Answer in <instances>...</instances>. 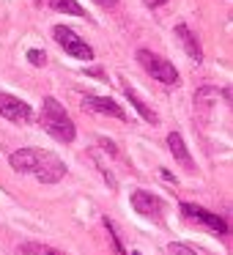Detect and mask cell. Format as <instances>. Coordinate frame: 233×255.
<instances>
[{
	"instance_id": "cell-1",
	"label": "cell",
	"mask_w": 233,
	"mask_h": 255,
	"mask_svg": "<svg viewBox=\"0 0 233 255\" xmlns=\"http://www.w3.org/2000/svg\"><path fill=\"white\" fill-rule=\"evenodd\" d=\"M39 121H41V127H44L55 140H61V143H72V140L77 137L74 121L66 116L63 105L55 99V96H47V99L41 102V116H39Z\"/></svg>"
},
{
	"instance_id": "cell-2",
	"label": "cell",
	"mask_w": 233,
	"mask_h": 255,
	"mask_svg": "<svg viewBox=\"0 0 233 255\" xmlns=\"http://www.w3.org/2000/svg\"><path fill=\"white\" fill-rule=\"evenodd\" d=\"M137 63L145 69V74H151V77L156 80V83L178 85V72L167 58L156 55V52H151V50H137Z\"/></svg>"
},
{
	"instance_id": "cell-3",
	"label": "cell",
	"mask_w": 233,
	"mask_h": 255,
	"mask_svg": "<svg viewBox=\"0 0 233 255\" xmlns=\"http://www.w3.org/2000/svg\"><path fill=\"white\" fill-rule=\"evenodd\" d=\"M52 36H55V41L61 44V50L69 52L72 58H80V61H91V58H94V50L85 44V39H80V36L74 33L72 28H66V25H58V28L52 30Z\"/></svg>"
},
{
	"instance_id": "cell-4",
	"label": "cell",
	"mask_w": 233,
	"mask_h": 255,
	"mask_svg": "<svg viewBox=\"0 0 233 255\" xmlns=\"http://www.w3.org/2000/svg\"><path fill=\"white\" fill-rule=\"evenodd\" d=\"M33 176L39 178L41 184H58L63 176H66V165H63V159L58 154H52V151H44L39 159V165H36Z\"/></svg>"
},
{
	"instance_id": "cell-5",
	"label": "cell",
	"mask_w": 233,
	"mask_h": 255,
	"mask_svg": "<svg viewBox=\"0 0 233 255\" xmlns=\"http://www.w3.org/2000/svg\"><path fill=\"white\" fill-rule=\"evenodd\" d=\"M181 214L187 217V220H192V222L206 225L211 233H217V236H225L228 233V222L222 220L220 214H211V211L200 209V206H195V203H181Z\"/></svg>"
},
{
	"instance_id": "cell-6",
	"label": "cell",
	"mask_w": 233,
	"mask_h": 255,
	"mask_svg": "<svg viewBox=\"0 0 233 255\" xmlns=\"http://www.w3.org/2000/svg\"><path fill=\"white\" fill-rule=\"evenodd\" d=\"M0 116L8 118L11 124H30L33 121V110H30L28 102L17 99L11 94H3V91H0Z\"/></svg>"
},
{
	"instance_id": "cell-7",
	"label": "cell",
	"mask_w": 233,
	"mask_h": 255,
	"mask_svg": "<svg viewBox=\"0 0 233 255\" xmlns=\"http://www.w3.org/2000/svg\"><path fill=\"white\" fill-rule=\"evenodd\" d=\"M132 209L137 211V214L148 217V220H156V222L165 214V211H162V200L156 198L154 192H145V189H134L132 192Z\"/></svg>"
},
{
	"instance_id": "cell-8",
	"label": "cell",
	"mask_w": 233,
	"mask_h": 255,
	"mask_svg": "<svg viewBox=\"0 0 233 255\" xmlns=\"http://www.w3.org/2000/svg\"><path fill=\"white\" fill-rule=\"evenodd\" d=\"M83 107H85V110H91V113H99V116H113V118H118V121H126L123 107L118 105V102L107 99V96H85Z\"/></svg>"
},
{
	"instance_id": "cell-9",
	"label": "cell",
	"mask_w": 233,
	"mask_h": 255,
	"mask_svg": "<svg viewBox=\"0 0 233 255\" xmlns=\"http://www.w3.org/2000/svg\"><path fill=\"white\" fill-rule=\"evenodd\" d=\"M41 154H44L41 148H19L11 154L8 165H11L14 173H33L36 165H39V159H41Z\"/></svg>"
},
{
	"instance_id": "cell-10",
	"label": "cell",
	"mask_w": 233,
	"mask_h": 255,
	"mask_svg": "<svg viewBox=\"0 0 233 255\" xmlns=\"http://www.w3.org/2000/svg\"><path fill=\"white\" fill-rule=\"evenodd\" d=\"M167 148H170V154L176 156V162L184 167V170H195V162H192V156H189V151H187V143H184V137L178 132L167 134Z\"/></svg>"
},
{
	"instance_id": "cell-11",
	"label": "cell",
	"mask_w": 233,
	"mask_h": 255,
	"mask_svg": "<svg viewBox=\"0 0 233 255\" xmlns=\"http://www.w3.org/2000/svg\"><path fill=\"white\" fill-rule=\"evenodd\" d=\"M176 36L181 39V44H184V50H187V55L192 58V61H203V50H200V41H198V36L189 30V25L187 22H176Z\"/></svg>"
},
{
	"instance_id": "cell-12",
	"label": "cell",
	"mask_w": 233,
	"mask_h": 255,
	"mask_svg": "<svg viewBox=\"0 0 233 255\" xmlns=\"http://www.w3.org/2000/svg\"><path fill=\"white\" fill-rule=\"evenodd\" d=\"M121 85H123V94L129 96V102H132V105H134V110H137L140 116H143V121H148V124H156V121H159V118H156V113L151 110V107L145 105L143 99H140V94H137V91H134L132 85L126 83V80H121Z\"/></svg>"
},
{
	"instance_id": "cell-13",
	"label": "cell",
	"mask_w": 233,
	"mask_h": 255,
	"mask_svg": "<svg viewBox=\"0 0 233 255\" xmlns=\"http://www.w3.org/2000/svg\"><path fill=\"white\" fill-rule=\"evenodd\" d=\"M50 8L58 14H69V17H88L77 0H50Z\"/></svg>"
},
{
	"instance_id": "cell-14",
	"label": "cell",
	"mask_w": 233,
	"mask_h": 255,
	"mask_svg": "<svg viewBox=\"0 0 233 255\" xmlns=\"http://www.w3.org/2000/svg\"><path fill=\"white\" fill-rule=\"evenodd\" d=\"M17 255H63V253L50 247V244H41V242H25V244H19Z\"/></svg>"
},
{
	"instance_id": "cell-15",
	"label": "cell",
	"mask_w": 233,
	"mask_h": 255,
	"mask_svg": "<svg viewBox=\"0 0 233 255\" xmlns=\"http://www.w3.org/2000/svg\"><path fill=\"white\" fill-rule=\"evenodd\" d=\"M167 255H198L192 247H187V244H178V242H173V244H167Z\"/></svg>"
},
{
	"instance_id": "cell-16",
	"label": "cell",
	"mask_w": 233,
	"mask_h": 255,
	"mask_svg": "<svg viewBox=\"0 0 233 255\" xmlns=\"http://www.w3.org/2000/svg\"><path fill=\"white\" fill-rule=\"evenodd\" d=\"M28 61L33 63V66H44L47 63V55L41 50H28Z\"/></svg>"
},
{
	"instance_id": "cell-17",
	"label": "cell",
	"mask_w": 233,
	"mask_h": 255,
	"mask_svg": "<svg viewBox=\"0 0 233 255\" xmlns=\"http://www.w3.org/2000/svg\"><path fill=\"white\" fill-rule=\"evenodd\" d=\"M167 0H145V6L148 8H156V6H165Z\"/></svg>"
},
{
	"instance_id": "cell-18",
	"label": "cell",
	"mask_w": 233,
	"mask_h": 255,
	"mask_svg": "<svg viewBox=\"0 0 233 255\" xmlns=\"http://www.w3.org/2000/svg\"><path fill=\"white\" fill-rule=\"evenodd\" d=\"M102 6H107V8H116L118 6V0H99Z\"/></svg>"
},
{
	"instance_id": "cell-19",
	"label": "cell",
	"mask_w": 233,
	"mask_h": 255,
	"mask_svg": "<svg viewBox=\"0 0 233 255\" xmlns=\"http://www.w3.org/2000/svg\"><path fill=\"white\" fill-rule=\"evenodd\" d=\"M132 255H143V253H137V250H132Z\"/></svg>"
},
{
	"instance_id": "cell-20",
	"label": "cell",
	"mask_w": 233,
	"mask_h": 255,
	"mask_svg": "<svg viewBox=\"0 0 233 255\" xmlns=\"http://www.w3.org/2000/svg\"><path fill=\"white\" fill-rule=\"evenodd\" d=\"M36 3H41V0H36Z\"/></svg>"
}]
</instances>
